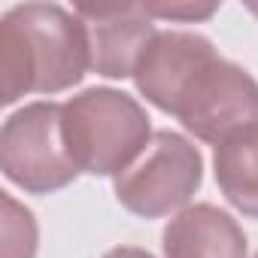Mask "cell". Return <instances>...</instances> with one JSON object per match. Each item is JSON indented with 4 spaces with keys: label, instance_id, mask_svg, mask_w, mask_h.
I'll return each instance as SVG.
<instances>
[{
    "label": "cell",
    "instance_id": "6da1fadb",
    "mask_svg": "<svg viewBox=\"0 0 258 258\" xmlns=\"http://www.w3.org/2000/svg\"><path fill=\"white\" fill-rule=\"evenodd\" d=\"M91 70V40L82 16L61 4H22L0 19V73L4 100L25 94H58Z\"/></svg>",
    "mask_w": 258,
    "mask_h": 258
},
{
    "label": "cell",
    "instance_id": "7a4b0ae2",
    "mask_svg": "<svg viewBox=\"0 0 258 258\" xmlns=\"http://www.w3.org/2000/svg\"><path fill=\"white\" fill-rule=\"evenodd\" d=\"M61 127L79 173L112 179L140 158L155 134L143 103L109 85H94L64 100Z\"/></svg>",
    "mask_w": 258,
    "mask_h": 258
},
{
    "label": "cell",
    "instance_id": "3957f363",
    "mask_svg": "<svg viewBox=\"0 0 258 258\" xmlns=\"http://www.w3.org/2000/svg\"><path fill=\"white\" fill-rule=\"evenodd\" d=\"M201 182L204 158L198 146L188 137L161 127L140 158L112 179V191L127 213L140 219H164L191 207Z\"/></svg>",
    "mask_w": 258,
    "mask_h": 258
},
{
    "label": "cell",
    "instance_id": "277c9868",
    "mask_svg": "<svg viewBox=\"0 0 258 258\" xmlns=\"http://www.w3.org/2000/svg\"><path fill=\"white\" fill-rule=\"evenodd\" d=\"M61 112L64 103L34 100L0 127V170L28 195H55L79 176L64 143Z\"/></svg>",
    "mask_w": 258,
    "mask_h": 258
},
{
    "label": "cell",
    "instance_id": "5b68a950",
    "mask_svg": "<svg viewBox=\"0 0 258 258\" xmlns=\"http://www.w3.org/2000/svg\"><path fill=\"white\" fill-rule=\"evenodd\" d=\"M173 115L188 134L219 146L258 127V79L234 61L213 58L191 79Z\"/></svg>",
    "mask_w": 258,
    "mask_h": 258
},
{
    "label": "cell",
    "instance_id": "8992f818",
    "mask_svg": "<svg viewBox=\"0 0 258 258\" xmlns=\"http://www.w3.org/2000/svg\"><path fill=\"white\" fill-rule=\"evenodd\" d=\"M219 58L210 37L195 31H158L134 70L137 91L161 112L173 115L191 79Z\"/></svg>",
    "mask_w": 258,
    "mask_h": 258
},
{
    "label": "cell",
    "instance_id": "52a82bcc",
    "mask_svg": "<svg viewBox=\"0 0 258 258\" xmlns=\"http://www.w3.org/2000/svg\"><path fill=\"white\" fill-rule=\"evenodd\" d=\"M73 13L88 25L91 70L103 79H134L140 55L158 34L143 4H76Z\"/></svg>",
    "mask_w": 258,
    "mask_h": 258
},
{
    "label": "cell",
    "instance_id": "ba28073f",
    "mask_svg": "<svg viewBox=\"0 0 258 258\" xmlns=\"http://www.w3.org/2000/svg\"><path fill=\"white\" fill-rule=\"evenodd\" d=\"M164 258H246L249 243L237 219L216 204H191L161 234Z\"/></svg>",
    "mask_w": 258,
    "mask_h": 258
},
{
    "label": "cell",
    "instance_id": "9c48e42d",
    "mask_svg": "<svg viewBox=\"0 0 258 258\" xmlns=\"http://www.w3.org/2000/svg\"><path fill=\"white\" fill-rule=\"evenodd\" d=\"M213 173L225 201L237 213L258 219V127L216 146Z\"/></svg>",
    "mask_w": 258,
    "mask_h": 258
},
{
    "label": "cell",
    "instance_id": "30bf717a",
    "mask_svg": "<svg viewBox=\"0 0 258 258\" xmlns=\"http://www.w3.org/2000/svg\"><path fill=\"white\" fill-rule=\"evenodd\" d=\"M40 231L28 207L4 195V258H37Z\"/></svg>",
    "mask_w": 258,
    "mask_h": 258
},
{
    "label": "cell",
    "instance_id": "8fae6325",
    "mask_svg": "<svg viewBox=\"0 0 258 258\" xmlns=\"http://www.w3.org/2000/svg\"><path fill=\"white\" fill-rule=\"evenodd\" d=\"M149 19L170 22H207L219 13V4H143Z\"/></svg>",
    "mask_w": 258,
    "mask_h": 258
},
{
    "label": "cell",
    "instance_id": "7c38bea8",
    "mask_svg": "<svg viewBox=\"0 0 258 258\" xmlns=\"http://www.w3.org/2000/svg\"><path fill=\"white\" fill-rule=\"evenodd\" d=\"M103 258H155V255L146 252V249H140V246H115V249H109Z\"/></svg>",
    "mask_w": 258,
    "mask_h": 258
},
{
    "label": "cell",
    "instance_id": "4fadbf2b",
    "mask_svg": "<svg viewBox=\"0 0 258 258\" xmlns=\"http://www.w3.org/2000/svg\"><path fill=\"white\" fill-rule=\"evenodd\" d=\"M246 10H249L252 16H258V4H246Z\"/></svg>",
    "mask_w": 258,
    "mask_h": 258
},
{
    "label": "cell",
    "instance_id": "5bb4252c",
    "mask_svg": "<svg viewBox=\"0 0 258 258\" xmlns=\"http://www.w3.org/2000/svg\"><path fill=\"white\" fill-rule=\"evenodd\" d=\"M255 258H258V255H255Z\"/></svg>",
    "mask_w": 258,
    "mask_h": 258
}]
</instances>
